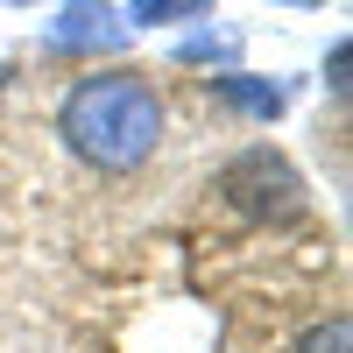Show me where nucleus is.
I'll return each mask as SVG.
<instances>
[{
    "instance_id": "nucleus-1",
    "label": "nucleus",
    "mask_w": 353,
    "mask_h": 353,
    "mask_svg": "<svg viewBox=\"0 0 353 353\" xmlns=\"http://www.w3.org/2000/svg\"><path fill=\"white\" fill-rule=\"evenodd\" d=\"M57 141L106 176H128L163 141V92L141 71H85L57 99Z\"/></svg>"
},
{
    "instance_id": "nucleus-7",
    "label": "nucleus",
    "mask_w": 353,
    "mask_h": 353,
    "mask_svg": "<svg viewBox=\"0 0 353 353\" xmlns=\"http://www.w3.org/2000/svg\"><path fill=\"white\" fill-rule=\"evenodd\" d=\"M353 346V325L346 318H325V325H311L304 339H297V353H346Z\"/></svg>"
},
{
    "instance_id": "nucleus-6",
    "label": "nucleus",
    "mask_w": 353,
    "mask_h": 353,
    "mask_svg": "<svg viewBox=\"0 0 353 353\" xmlns=\"http://www.w3.org/2000/svg\"><path fill=\"white\" fill-rule=\"evenodd\" d=\"M176 64H233L241 57V28H212V36H184L170 50Z\"/></svg>"
},
{
    "instance_id": "nucleus-2",
    "label": "nucleus",
    "mask_w": 353,
    "mask_h": 353,
    "mask_svg": "<svg viewBox=\"0 0 353 353\" xmlns=\"http://www.w3.org/2000/svg\"><path fill=\"white\" fill-rule=\"evenodd\" d=\"M219 191L241 205V212H254V219H297V212H304V176L290 170L276 149L233 156L226 176H219Z\"/></svg>"
},
{
    "instance_id": "nucleus-5",
    "label": "nucleus",
    "mask_w": 353,
    "mask_h": 353,
    "mask_svg": "<svg viewBox=\"0 0 353 353\" xmlns=\"http://www.w3.org/2000/svg\"><path fill=\"white\" fill-rule=\"evenodd\" d=\"M128 28H176V21H198L212 14V0H121Z\"/></svg>"
},
{
    "instance_id": "nucleus-8",
    "label": "nucleus",
    "mask_w": 353,
    "mask_h": 353,
    "mask_svg": "<svg viewBox=\"0 0 353 353\" xmlns=\"http://www.w3.org/2000/svg\"><path fill=\"white\" fill-rule=\"evenodd\" d=\"M283 8H311V0H283Z\"/></svg>"
},
{
    "instance_id": "nucleus-4",
    "label": "nucleus",
    "mask_w": 353,
    "mask_h": 353,
    "mask_svg": "<svg viewBox=\"0 0 353 353\" xmlns=\"http://www.w3.org/2000/svg\"><path fill=\"white\" fill-rule=\"evenodd\" d=\"M212 92H219L233 113H248V121H276V113L290 106V92H283L276 78H248V71H219Z\"/></svg>"
},
{
    "instance_id": "nucleus-3",
    "label": "nucleus",
    "mask_w": 353,
    "mask_h": 353,
    "mask_svg": "<svg viewBox=\"0 0 353 353\" xmlns=\"http://www.w3.org/2000/svg\"><path fill=\"white\" fill-rule=\"evenodd\" d=\"M128 14L113 8V0H71L64 14L50 21V36H43V50L50 57H106V50H128Z\"/></svg>"
}]
</instances>
